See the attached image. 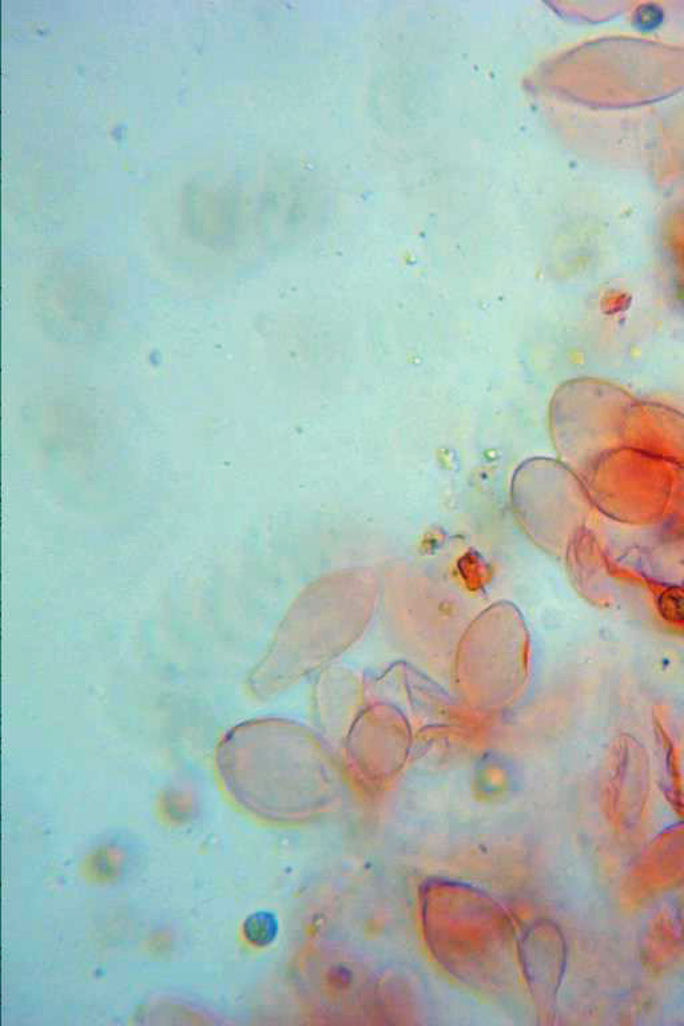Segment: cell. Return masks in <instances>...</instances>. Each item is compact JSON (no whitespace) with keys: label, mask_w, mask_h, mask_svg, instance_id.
Returning a JSON list of instances; mask_svg holds the SVG:
<instances>
[{"label":"cell","mask_w":684,"mask_h":1026,"mask_svg":"<svg viewBox=\"0 0 684 1026\" xmlns=\"http://www.w3.org/2000/svg\"><path fill=\"white\" fill-rule=\"evenodd\" d=\"M634 396L600 379L571 381L555 405L554 429L564 459L588 467L612 449L623 447Z\"/></svg>","instance_id":"cell-1"},{"label":"cell","mask_w":684,"mask_h":1026,"mask_svg":"<svg viewBox=\"0 0 684 1026\" xmlns=\"http://www.w3.org/2000/svg\"><path fill=\"white\" fill-rule=\"evenodd\" d=\"M624 445L684 467V415L675 408L636 401L628 417Z\"/></svg>","instance_id":"cell-2"}]
</instances>
